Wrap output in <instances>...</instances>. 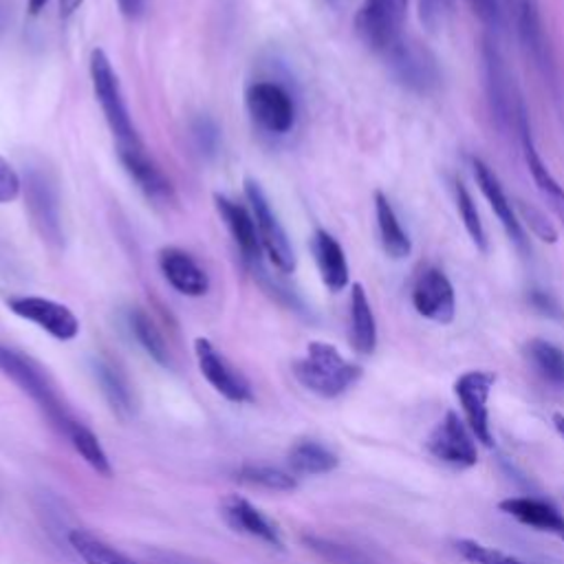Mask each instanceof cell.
Returning a JSON list of instances; mask_svg holds the SVG:
<instances>
[{
	"instance_id": "6da1fadb",
	"label": "cell",
	"mask_w": 564,
	"mask_h": 564,
	"mask_svg": "<svg viewBox=\"0 0 564 564\" xmlns=\"http://www.w3.org/2000/svg\"><path fill=\"white\" fill-rule=\"evenodd\" d=\"M0 375L14 382L38 406L47 421L74 445V450L93 472L106 478L113 474L111 459L102 448L98 435L71 413L67 402L60 397L56 384L36 360L0 340Z\"/></svg>"
},
{
	"instance_id": "7a4b0ae2",
	"label": "cell",
	"mask_w": 564,
	"mask_h": 564,
	"mask_svg": "<svg viewBox=\"0 0 564 564\" xmlns=\"http://www.w3.org/2000/svg\"><path fill=\"white\" fill-rule=\"evenodd\" d=\"M292 371L303 388L323 399L345 395L362 377V369L345 360V356L327 342H312L305 358L296 360Z\"/></svg>"
},
{
	"instance_id": "3957f363",
	"label": "cell",
	"mask_w": 564,
	"mask_h": 564,
	"mask_svg": "<svg viewBox=\"0 0 564 564\" xmlns=\"http://www.w3.org/2000/svg\"><path fill=\"white\" fill-rule=\"evenodd\" d=\"M89 71H91V82H93L95 98L102 106V113L106 117V124H109L113 137L117 139V146H139V144H144L139 133H137V126L131 117V111L126 106L120 78H117L109 56L102 49L91 52Z\"/></svg>"
},
{
	"instance_id": "277c9868",
	"label": "cell",
	"mask_w": 564,
	"mask_h": 564,
	"mask_svg": "<svg viewBox=\"0 0 564 564\" xmlns=\"http://www.w3.org/2000/svg\"><path fill=\"white\" fill-rule=\"evenodd\" d=\"M245 106L251 122L269 135H290L298 122L292 91L275 80H258L247 87Z\"/></svg>"
},
{
	"instance_id": "5b68a950",
	"label": "cell",
	"mask_w": 564,
	"mask_h": 564,
	"mask_svg": "<svg viewBox=\"0 0 564 564\" xmlns=\"http://www.w3.org/2000/svg\"><path fill=\"white\" fill-rule=\"evenodd\" d=\"M245 199L253 214L262 251L267 253V258L280 273H294L296 264H298L294 245H292L285 227H282V223L278 221L262 185L251 177L245 179Z\"/></svg>"
},
{
	"instance_id": "8992f818",
	"label": "cell",
	"mask_w": 564,
	"mask_h": 564,
	"mask_svg": "<svg viewBox=\"0 0 564 564\" xmlns=\"http://www.w3.org/2000/svg\"><path fill=\"white\" fill-rule=\"evenodd\" d=\"M410 0H364L356 32L377 54H386L399 38Z\"/></svg>"
},
{
	"instance_id": "52a82bcc",
	"label": "cell",
	"mask_w": 564,
	"mask_h": 564,
	"mask_svg": "<svg viewBox=\"0 0 564 564\" xmlns=\"http://www.w3.org/2000/svg\"><path fill=\"white\" fill-rule=\"evenodd\" d=\"M23 188H25L27 210L34 221V227L38 229L45 242H49L52 247H63L65 245L63 210H60V196L54 179L47 172L32 168L27 172Z\"/></svg>"
},
{
	"instance_id": "ba28073f",
	"label": "cell",
	"mask_w": 564,
	"mask_h": 564,
	"mask_svg": "<svg viewBox=\"0 0 564 564\" xmlns=\"http://www.w3.org/2000/svg\"><path fill=\"white\" fill-rule=\"evenodd\" d=\"M496 384V375L489 371H467L463 373L456 384L454 393L463 408V417L472 435L485 448L494 445L492 424H489V395Z\"/></svg>"
},
{
	"instance_id": "9c48e42d",
	"label": "cell",
	"mask_w": 564,
	"mask_h": 564,
	"mask_svg": "<svg viewBox=\"0 0 564 564\" xmlns=\"http://www.w3.org/2000/svg\"><path fill=\"white\" fill-rule=\"evenodd\" d=\"M393 78L415 93H430L439 84L435 56L415 41L399 38L386 54Z\"/></svg>"
},
{
	"instance_id": "30bf717a",
	"label": "cell",
	"mask_w": 564,
	"mask_h": 564,
	"mask_svg": "<svg viewBox=\"0 0 564 564\" xmlns=\"http://www.w3.org/2000/svg\"><path fill=\"white\" fill-rule=\"evenodd\" d=\"M428 452L456 470H467L474 467L478 461V448H476V437L467 428L465 421L459 419L456 413H445V417L432 428L426 441Z\"/></svg>"
},
{
	"instance_id": "8fae6325",
	"label": "cell",
	"mask_w": 564,
	"mask_h": 564,
	"mask_svg": "<svg viewBox=\"0 0 564 564\" xmlns=\"http://www.w3.org/2000/svg\"><path fill=\"white\" fill-rule=\"evenodd\" d=\"M8 307L14 316L34 323L60 342H71L80 336L78 316L67 305H60L56 301L41 296H14L8 301Z\"/></svg>"
},
{
	"instance_id": "7c38bea8",
	"label": "cell",
	"mask_w": 564,
	"mask_h": 564,
	"mask_svg": "<svg viewBox=\"0 0 564 564\" xmlns=\"http://www.w3.org/2000/svg\"><path fill=\"white\" fill-rule=\"evenodd\" d=\"M194 356L199 362L201 375L207 380V384L223 395L232 404H251L253 393L249 382L238 373L227 358L207 340V338H196L194 340Z\"/></svg>"
},
{
	"instance_id": "4fadbf2b",
	"label": "cell",
	"mask_w": 564,
	"mask_h": 564,
	"mask_svg": "<svg viewBox=\"0 0 564 564\" xmlns=\"http://www.w3.org/2000/svg\"><path fill=\"white\" fill-rule=\"evenodd\" d=\"M120 163L124 166L126 174L137 183V188L146 194L148 201L157 205H172L174 203V188L170 179L163 174L159 163L146 153V146H117Z\"/></svg>"
},
{
	"instance_id": "5bb4252c",
	"label": "cell",
	"mask_w": 564,
	"mask_h": 564,
	"mask_svg": "<svg viewBox=\"0 0 564 564\" xmlns=\"http://www.w3.org/2000/svg\"><path fill=\"white\" fill-rule=\"evenodd\" d=\"M413 305L419 316L437 325H450L456 314L452 282L441 269H426L413 290Z\"/></svg>"
},
{
	"instance_id": "9a60e30c",
	"label": "cell",
	"mask_w": 564,
	"mask_h": 564,
	"mask_svg": "<svg viewBox=\"0 0 564 564\" xmlns=\"http://www.w3.org/2000/svg\"><path fill=\"white\" fill-rule=\"evenodd\" d=\"M157 260L166 282L177 294L201 298L210 292V275L190 251L181 247H163Z\"/></svg>"
},
{
	"instance_id": "2e32d148",
	"label": "cell",
	"mask_w": 564,
	"mask_h": 564,
	"mask_svg": "<svg viewBox=\"0 0 564 564\" xmlns=\"http://www.w3.org/2000/svg\"><path fill=\"white\" fill-rule=\"evenodd\" d=\"M303 542L325 564H393L384 551L349 538L305 533Z\"/></svg>"
},
{
	"instance_id": "e0dca14e",
	"label": "cell",
	"mask_w": 564,
	"mask_h": 564,
	"mask_svg": "<svg viewBox=\"0 0 564 564\" xmlns=\"http://www.w3.org/2000/svg\"><path fill=\"white\" fill-rule=\"evenodd\" d=\"M214 205L225 227L229 229L236 247L240 249L247 267L251 269L256 264H262V245H260V236H258L251 210L242 207L240 203L232 201L225 194H214Z\"/></svg>"
},
{
	"instance_id": "ac0fdd59",
	"label": "cell",
	"mask_w": 564,
	"mask_h": 564,
	"mask_svg": "<svg viewBox=\"0 0 564 564\" xmlns=\"http://www.w3.org/2000/svg\"><path fill=\"white\" fill-rule=\"evenodd\" d=\"M221 514L227 522L229 529L249 535L253 540H260L273 549H282L285 542H282L280 529L275 527V522H271L253 503H249L242 496H229L223 500Z\"/></svg>"
},
{
	"instance_id": "d6986e66",
	"label": "cell",
	"mask_w": 564,
	"mask_h": 564,
	"mask_svg": "<svg viewBox=\"0 0 564 564\" xmlns=\"http://www.w3.org/2000/svg\"><path fill=\"white\" fill-rule=\"evenodd\" d=\"M498 507L503 514L511 516L520 524L564 540V514L553 503L542 498H531V496H514V498L500 500Z\"/></svg>"
},
{
	"instance_id": "ffe728a7",
	"label": "cell",
	"mask_w": 564,
	"mask_h": 564,
	"mask_svg": "<svg viewBox=\"0 0 564 564\" xmlns=\"http://www.w3.org/2000/svg\"><path fill=\"white\" fill-rule=\"evenodd\" d=\"M518 131H520V142H522V155H524L527 168L533 177V183L538 185L540 194L544 196L549 207L555 212V216L564 225V188L553 179V174L549 172V168L544 166L542 157L535 150L531 128H529V117H527V111H524L522 102H520V109H518Z\"/></svg>"
},
{
	"instance_id": "44dd1931",
	"label": "cell",
	"mask_w": 564,
	"mask_h": 564,
	"mask_svg": "<svg viewBox=\"0 0 564 564\" xmlns=\"http://www.w3.org/2000/svg\"><path fill=\"white\" fill-rule=\"evenodd\" d=\"M472 166H474V177H476V183L481 188V192L485 194V199L489 201L494 214L498 216V221L503 223L507 236L518 245V249L527 251V238H524V232L520 227V221L516 216V210L511 205V201L507 199L498 177L492 172V168L487 163H483L481 159H472Z\"/></svg>"
},
{
	"instance_id": "7402d4cb",
	"label": "cell",
	"mask_w": 564,
	"mask_h": 564,
	"mask_svg": "<svg viewBox=\"0 0 564 564\" xmlns=\"http://www.w3.org/2000/svg\"><path fill=\"white\" fill-rule=\"evenodd\" d=\"M312 251L327 290L334 294L342 292L349 285V262L338 238L327 229H316L312 236Z\"/></svg>"
},
{
	"instance_id": "603a6c76",
	"label": "cell",
	"mask_w": 564,
	"mask_h": 564,
	"mask_svg": "<svg viewBox=\"0 0 564 564\" xmlns=\"http://www.w3.org/2000/svg\"><path fill=\"white\" fill-rule=\"evenodd\" d=\"M483 60H485L489 104H492V111L496 113V120L505 126V124L511 122V117L518 120L520 104L514 109V104H511V100H514L511 98V78L507 74V67H505L500 54L489 43H485V47H483Z\"/></svg>"
},
{
	"instance_id": "cb8c5ba5",
	"label": "cell",
	"mask_w": 564,
	"mask_h": 564,
	"mask_svg": "<svg viewBox=\"0 0 564 564\" xmlns=\"http://www.w3.org/2000/svg\"><path fill=\"white\" fill-rule=\"evenodd\" d=\"M93 373L113 413L122 419L131 417L135 413V395L126 375L111 360L104 358L93 360Z\"/></svg>"
},
{
	"instance_id": "d4e9b609",
	"label": "cell",
	"mask_w": 564,
	"mask_h": 564,
	"mask_svg": "<svg viewBox=\"0 0 564 564\" xmlns=\"http://www.w3.org/2000/svg\"><path fill=\"white\" fill-rule=\"evenodd\" d=\"M518 34H520V41H522L527 54L546 74L551 63H549V45H546V36H544V27H542L538 0H520Z\"/></svg>"
},
{
	"instance_id": "484cf974",
	"label": "cell",
	"mask_w": 564,
	"mask_h": 564,
	"mask_svg": "<svg viewBox=\"0 0 564 564\" xmlns=\"http://www.w3.org/2000/svg\"><path fill=\"white\" fill-rule=\"evenodd\" d=\"M290 467L294 476H323L338 467V454L316 439H303L290 450Z\"/></svg>"
},
{
	"instance_id": "4316f807",
	"label": "cell",
	"mask_w": 564,
	"mask_h": 564,
	"mask_svg": "<svg viewBox=\"0 0 564 564\" xmlns=\"http://www.w3.org/2000/svg\"><path fill=\"white\" fill-rule=\"evenodd\" d=\"M351 342L362 356H371L377 349V323L360 282H356L351 292Z\"/></svg>"
},
{
	"instance_id": "83f0119b",
	"label": "cell",
	"mask_w": 564,
	"mask_h": 564,
	"mask_svg": "<svg viewBox=\"0 0 564 564\" xmlns=\"http://www.w3.org/2000/svg\"><path fill=\"white\" fill-rule=\"evenodd\" d=\"M126 325L131 336L135 338V342L144 349V353L155 360L159 366L163 369H172V356L170 349L159 331V327L155 325V320L139 307H133L126 312Z\"/></svg>"
},
{
	"instance_id": "f1b7e54d",
	"label": "cell",
	"mask_w": 564,
	"mask_h": 564,
	"mask_svg": "<svg viewBox=\"0 0 564 564\" xmlns=\"http://www.w3.org/2000/svg\"><path fill=\"white\" fill-rule=\"evenodd\" d=\"M375 216H377V227H380L384 251L395 260L408 258L413 251V242H410L406 229L402 227V223L384 192H375Z\"/></svg>"
},
{
	"instance_id": "f546056e",
	"label": "cell",
	"mask_w": 564,
	"mask_h": 564,
	"mask_svg": "<svg viewBox=\"0 0 564 564\" xmlns=\"http://www.w3.org/2000/svg\"><path fill=\"white\" fill-rule=\"evenodd\" d=\"M69 546L84 564H142L87 529H71Z\"/></svg>"
},
{
	"instance_id": "4dcf8cb0",
	"label": "cell",
	"mask_w": 564,
	"mask_h": 564,
	"mask_svg": "<svg viewBox=\"0 0 564 564\" xmlns=\"http://www.w3.org/2000/svg\"><path fill=\"white\" fill-rule=\"evenodd\" d=\"M524 353L531 369L544 384L553 388H564V351L560 347L546 340H531Z\"/></svg>"
},
{
	"instance_id": "1f68e13d",
	"label": "cell",
	"mask_w": 564,
	"mask_h": 564,
	"mask_svg": "<svg viewBox=\"0 0 564 564\" xmlns=\"http://www.w3.org/2000/svg\"><path fill=\"white\" fill-rule=\"evenodd\" d=\"M236 478L245 485L260 487L267 492H294L298 487V481L292 472H285L273 465L247 463L236 470Z\"/></svg>"
},
{
	"instance_id": "d6a6232c",
	"label": "cell",
	"mask_w": 564,
	"mask_h": 564,
	"mask_svg": "<svg viewBox=\"0 0 564 564\" xmlns=\"http://www.w3.org/2000/svg\"><path fill=\"white\" fill-rule=\"evenodd\" d=\"M454 194H456V207H459V214L463 218V225L467 229V234L472 236L474 245L481 249V251H487V236H485V227L481 223V216H478V210H476V203L472 199V194L467 192V188L456 181V188H454Z\"/></svg>"
},
{
	"instance_id": "836d02e7",
	"label": "cell",
	"mask_w": 564,
	"mask_h": 564,
	"mask_svg": "<svg viewBox=\"0 0 564 564\" xmlns=\"http://www.w3.org/2000/svg\"><path fill=\"white\" fill-rule=\"evenodd\" d=\"M456 551L461 553L463 560H467L470 564H527L505 551L485 546L476 540H459L456 542Z\"/></svg>"
},
{
	"instance_id": "e575fe53",
	"label": "cell",
	"mask_w": 564,
	"mask_h": 564,
	"mask_svg": "<svg viewBox=\"0 0 564 564\" xmlns=\"http://www.w3.org/2000/svg\"><path fill=\"white\" fill-rule=\"evenodd\" d=\"M192 139H194V146L196 150L212 159L216 157L218 148H221V128L216 126V122L207 115H199L194 122H192Z\"/></svg>"
},
{
	"instance_id": "d590c367",
	"label": "cell",
	"mask_w": 564,
	"mask_h": 564,
	"mask_svg": "<svg viewBox=\"0 0 564 564\" xmlns=\"http://www.w3.org/2000/svg\"><path fill=\"white\" fill-rule=\"evenodd\" d=\"M516 210L520 214V218L527 223V227L544 242H555L557 240V229L546 221V216L533 207L531 203L524 201H516Z\"/></svg>"
},
{
	"instance_id": "8d00e7d4",
	"label": "cell",
	"mask_w": 564,
	"mask_h": 564,
	"mask_svg": "<svg viewBox=\"0 0 564 564\" xmlns=\"http://www.w3.org/2000/svg\"><path fill=\"white\" fill-rule=\"evenodd\" d=\"M454 0H419V19L430 30L437 32L452 14Z\"/></svg>"
},
{
	"instance_id": "74e56055",
	"label": "cell",
	"mask_w": 564,
	"mask_h": 564,
	"mask_svg": "<svg viewBox=\"0 0 564 564\" xmlns=\"http://www.w3.org/2000/svg\"><path fill=\"white\" fill-rule=\"evenodd\" d=\"M21 192H23L21 174L5 157H0V205L16 201Z\"/></svg>"
},
{
	"instance_id": "f35d334b",
	"label": "cell",
	"mask_w": 564,
	"mask_h": 564,
	"mask_svg": "<svg viewBox=\"0 0 564 564\" xmlns=\"http://www.w3.org/2000/svg\"><path fill=\"white\" fill-rule=\"evenodd\" d=\"M529 305H531L540 316H546V318H551V320H564V309H562V305H560L549 292L531 290V294H529Z\"/></svg>"
},
{
	"instance_id": "ab89813d",
	"label": "cell",
	"mask_w": 564,
	"mask_h": 564,
	"mask_svg": "<svg viewBox=\"0 0 564 564\" xmlns=\"http://www.w3.org/2000/svg\"><path fill=\"white\" fill-rule=\"evenodd\" d=\"M470 8L474 10V14L489 27H496L500 23V10H498V0H467Z\"/></svg>"
},
{
	"instance_id": "60d3db41",
	"label": "cell",
	"mask_w": 564,
	"mask_h": 564,
	"mask_svg": "<svg viewBox=\"0 0 564 564\" xmlns=\"http://www.w3.org/2000/svg\"><path fill=\"white\" fill-rule=\"evenodd\" d=\"M117 5L120 12L131 21H137L144 14V0H117Z\"/></svg>"
},
{
	"instance_id": "b9f144b4",
	"label": "cell",
	"mask_w": 564,
	"mask_h": 564,
	"mask_svg": "<svg viewBox=\"0 0 564 564\" xmlns=\"http://www.w3.org/2000/svg\"><path fill=\"white\" fill-rule=\"evenodd\" d=\"M82 3H84V0H60V16L63 19L74 16L82 8Z\"/></svg>"
},
{
	"instance_id": "7bdbcfd3",
	"label": "cell",
	"mask_w": 564,
	"mask_h": 564,
	"mask_svg": "<svg viewBox=\"0 0 564 564\" xmlns=\"http://www.w3.org/2000/svg\"><path fill=\"white\" fill-rule=\"evenodd\" d=\"M159 557H161L163 564H194V562H190L188 557L174 555V553H159Z\"/></svg>"
},
{
	"instance_id": "ee69618b",
	"label": "cell",
	"mask_w": 564,
	"mask_h": 564,
	"mask_svg": "<svg viewBox=\"0 0 564 564\" xmlns=\"http://www.w3.org/2000/svg\"><path fill=\"white\" fill-rule=\"evenodd\" d=\"M47 3H49V0H30V3H27V10H30V14H32V16H38V14L47 8Z\"/></svg>"
},
{
	"instance_id": "f6af8a7d",
	"label": "cell",
	"mask_w": 564,
	"mask_h": 564,
	"mask_svg": "<svg viewBox=\"0 0 564 564\" xmlns=\"http://www.w3.org/2000/svg\"><path fill=\"white\" fill-rule=\"evenodd\" d=\"M553 426H555L557 435L564 439V415H553Z\"/></svg>"
},
{
	"instance_id": "bcb514c9",
	"label": "cell",
	"mask_w": 564,
	"mask_h": 564,
	"mask_svg": "<svg viewBox=\"0 0 564 564\" xmlns=\"http://www.w3.org/2000/svg\"><path fill=\"white\" fill-rule=\"evenodd\" d=\"M331 3H336V0H331Z\"/></svg>"
}]
</instances>
